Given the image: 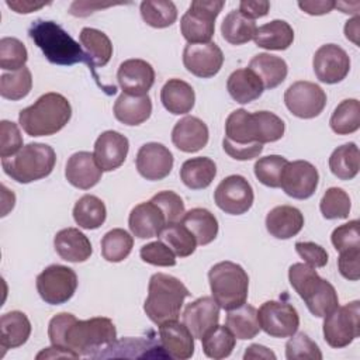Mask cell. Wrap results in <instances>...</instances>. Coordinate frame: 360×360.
I'll list each match as a JSON object with an SVG mask.
<instances>
[{
    "label": "cell",
    "mask_w": 360,
    "mask_h": 360,
    "mask_svg": "<svg viewBox=\"0 0 360 360\" xmlns=\"http://www.w3.org/2000/svg\"><path fill=\"white\" fill-rule=\"evenodd\" d=\"M284 121L270 111L248 112L243 108L232 111L225 121V138L231 143H267L283 138Z\"/></svg>",
    "instance_id": "1"
},
{
    "label": "cell",
    "mask_w": 360,
    "mask_h": 360,
    "mask_svg": "<svg viewBox=\"0 0 360 360\" xmlns=\"http://www.w3.org/2000/svg\"><path fill=\"white\" fill-rule=\"evenodd\" d=\"M28 35L42 51L48 62L60 66H72L83 62L89 66V59L82 45L58 22L38 18L30 25Z\"/></svg>",
    "instance_id": "2"
},
{
    "label": "cell",
    "mask_w": 360,
    "mask_h": 360,
    "mask_svg": "<svg viewBox=\"0 0 360 360\" xmlns=\"http://www.w3.org/2000/svg\"><path fill=\"white\" fill-rule=\"evenodd\" d=\"M72 107L59 93L42 94L32 105L18 114V124L30 136H49L59 132L70 120Z\"/></svg>",
    "instance_id": "3"
},
{
    "label": "cell",
    "mask_w": 360,
    "mask_h": 360,
    "mask_svg": "<svg viewBox=\"0 0 360 360\" xmlns=\"http://www.w3.org/2000/svg\"><path fill=\"white\" fill-rule=\"evenodd\" d=\"M117 340V329L110 318L94 316L79 321L76 316L65 329L62 347L79 356L97 357Z\"/></svg>",
    "instance_id": "4"
},
{
    "label": "cell",
    "mask_w": 360,
    "mask_h": 360,
    "mask_svg": "<svg viewBox=\"0 0 360 360\" xmlns=\"http://www.w3.org/2000/svg\"><path fill=\"white\" fill-rule=\"evenodd\" d=\"M288 280L314 316L323 318L339 305L335 287L322 278L315 267L307 263H294L288 269Z\"/></svg>",
    "instance_id": "5"
},
{
    "label": "cell",
    "mask_w": 360,
    "mask_h": 360,
    "mask_svg": "<svg viewBox=\"0 0 360 360\" xmlns=\"http://www.w3.org/2000/svg\"><path fill=\"white\" fill-rule=\"evenodd\" d=\"M188 295V288L179 278L165 273H155L149 278L143 311L158 326L169 321H176Z\"/></svg>",
    "instance_id": "6"
},
{
    "label": "cell",
    "mask_w": 360,
    "mask_h": 360,
    "mask_svg": "<svg viewBox=\"0 0 360 360\" xmlns=\"http://www.w3.org/2000/svg\"><path fill=\"white\" fill-rule=\"evenodd\" d=\"M55 163L56 153L53 148L41 142L27 143L15 155L1 158L4 173L21 184L49 176L55 167Z\"/></svg>",
    "instance_id": "7"
},
{
    "label": "cell",
    "mask_w": 360,
    "mask_h": 360,
    "mask_svg": "<svg viewBox=\"0 0 360 360\" xmlns=\"http://www.w3.org/2000/svg\"><path fill=\"white\" fill-rule=\"evenodd\" d=\"M212 298L222 309H233L248 300L249 276L240 264L225 260L214 264L208 271Z\"/></svg>",
    "instance_id": "8"
},
{
    "label": "cell",
    "mask_w": 360,
    "mask_h": 360,
    "mask_svg": "<svg viewBox=\"0 0 360 360\" xmlns=\"http://www.w3.org/2000/svg\"><path fill=\"white\" fill-rule=\"evenodd\" d=\"M222 0H194L180 20V31L188 44H207L215 31V18L221 13Z\"/></svg>",
    "instance_id": "9"
},
{
    "label": "cell",
    "mask_w": 360,
    "mask_h": 360,
    "mask_svg": "<svg viewBox=\"0 0 360 360\" xmlns=\"http://www.w3.org/2000/svg\"><path fill=\"white\" fill-rule=\"evenodd\" d=\"M323 318V338L330 347H346L360 335V302L357 300L338 305Z\"/></svg>",
    "instance_id": "10"
},
{
    "label": "cell",
    "mask_w": 360,
    "mask_h": 360,
    "mask_svg": "<svg viewBox=\"0 0 360 360\" xmlns=\"http://www.w3.org/2000/svg\"><path fill=\"white\" fill-rule=\"evenodd\" d=\"M77 276L73 269L62 264H51L37 276V291L51 305L68 302L76 292Z\"/></svg>",
    "instance_id": "11"
},
{
    "label": "cell",
    "mask_w": 360,
    "mask_h": 360,
    "mask_svg": "<svg viewBox=\"0 0 360 360\" xmlns=\"http://www.w3.org/2000/svg\"><path fill=\"white\" fill-rule=\"evenodd\" d=\"M284 103L288 111L304 120L318 117L326 105V93L312 82H294L284 93Z\"/></svg>",
    "instance_id": "12"
},
{
    "label": "cell",
    "mask_w": 360,
    "mask_h": 360,
    "mask_svg": "<svg viewBox=\"0 0 360 360\" xmlns=\"http://www.w3.org/2000/svg\"><path fill=\"white\" fill-rule=\"evenodd\" d=\"M255 194L250 183L240 174H231L221 180L214 191V201L229 215H242L253 205Z\"/></svg>",
    "instance_id": "13"
},
{
    "label": "cell",
    "mask_w": 360,
    "mask_h": 360,
    "mask_svg": "<svg viewBox=\"0 0 360 360\" xmlns=\"http://www.w3.org/2000/svg\"><path fill=\"white\" fill-rule=\"evenodd\" d=\"M260 329L271 338H290L300 326V315L297 309L283 301H266L257 311Z\"/></svg>",
    "instance_id": "14"
},
{
    "label": "cell",
    "mask_w": 360,
    "mask_h": 360,
    "mask_svg": "<svg viewBox=\"0 0 360 360\" xmlns=\"http://www.w3.org/2000/svg\"><path fill=\"white\" fill-rule=\"evenodd\" d=\"M319 181L316 167L307 160L288 162L281 173L280 187L295 200H307L314 195Z\"/></svg>",
    "instance_id": "15"
},
{
    "label": "cell",
    "mask_w": 360,
    "mask_h": 360,
    "mask_svg": "<svg viewBox=\"0 0 360 360\" xmlns=\"http://www.w3.org/2000/svg\"><path fill=\"white\" fill-rule=\"evenodd\" d=\"M312 66L319 82L335 84L349 75L350 58L342 46L336 44H325L316 49Z\"/></svg>",
    "instance_id": "16"
},
{
    "label": "cell",
    "mask_w": 360,
    "mask_h": 360,
    "mask_svg": "<svg viewBox=\"0 0 360 360\" xmlns=\"http://www.w3.org/2000/svg\"><path fill=\"white\" fill-rule=\"evenodd\" d=\"M224 63V53L215 42L187 44L183 51V65L194 76L208 79L215 76Z\"/></svg>",
    "instance_id": "17"
},
{
    "label": "cell",
    "mask_w": 360,
    "mask_h": 360,
    "mask_svg": "<svg viewBox=\"0 0 360 360\" xmlns=\"http://www.w3.org/2000/svg\"><path fill=\"white\" fill-rule=\"evenodd\" d=\"M135 165L143 179L150 181L163 180L173 169V155L165 145L148 142L139 148Z\"/></svg>",
    "instance_id": "18"
},
{
    "label": "cell",
    "mask_w": 360,
    "mask_h": 360,
    "mask_svg": "<svg viewBox=\"0 0 360 360\" xmlns=\"http://www.w3.org/2000/svg\"><path fill=\"white\" fill-rule=\"evenodd\" d=\"M117 80L122 93L145 96L155 83V70L143 59H127L118 68Z\"/></svg>",
    "instance_id": "19"
},
{
    "label": "cell",
    "mask_w": 360,
    "mask_h": 360,
    "mask_svg": "<svg viewBox=\"0 0 360 360\" xmlns=\"http://www.w3.org/2000/svg\"><path fill=\"white\" fill-rule=\"evenodd\" d=\"M129 142L117 131H104L94 143V159L103 172L118 169L127 159Z\"/></svg>",
    "instance_id": "20"
},
{
    "label": "cell",
    "mask_w": 360,
    "mask_h": 360,
    "mask_svg": "<svg viewBox=\"0 0 360 360\" xmlns=\"http://www.w3.org/2000/svg\"><path fill=\"white\" fill-rule=\"evenodd\" d=\"M159 343L163 353L172 359L187 360L194 354V336L177 319L159 325Z\"/></svg>",
    "instance_id": "21"
},
{
    "label": "cell",
    "mask_w": 360,
    "mask_h": 360,
    "mask_svg": "<svg viewBox=\"0 0 360 360\" xmlns=\"http://www.w3.org/2000/svg\"><path fill=\"white\" fill-rule=\"evenodd\" d=\"M219 305L212 297H200L190 302L183 311V323L194 339H201L208 330L218 325Z\"/></svg>",
    "instance_id": "22"
},
{
    "label": "cell",
    "mask_w": 360,
    "mask_h": 360,
    "mask_svg": "<svg viewBox=\"0 0 360 360\" xmlns=\"http://www.w3.org/2000/svg\"><path fill=\"white\" fill-rule=\"evenodd\" d=\"M128 225L134 236L139 239H149L159 236L167 222L162 210L152 200H149L135 205L131 210Z\"/></svg>",
    "instance_id": "23"
},
{
    "label": "cell",
    "mask_w": 360,
    "mask_h": 360,
    "mask_svg": "<svg viewBox=\"0 0 360 360\" xmlns=\"http://www.w3.org/2000/svg\"><path fill=\"white\" fill-rule=\"evenodd\" d=\"M210 132L207 124L193 115H187L176 122L172 131L173 145L186 153L201 150L208 143Z\"/></svg>",
    "instance_id": "24"
},
{
    "label": "cell",
    "mask_w": 360,
    "mask_h": 360,
    "mask_svg": "<svg viewBox=\"0 0 360 360\" xmlns=\"http://www.w3.org/2000/svg\"><path fill=\"white\" fill-rule=\"evenodd\" d=\"M101 176L103 170L90 152H76L66 162L65 177L76 188L89 190L101 180Z\"/></svg>",
    "instance_id": "25"
},
{
    "label": "cell",
    "mask_w": 360,
    "mask_h": 360,
    "mask_svg": "<svg viewBox=\"0 0 360 360\" xmlns=\"http://www.w3.org/2000/svg\"><path fill=\"white\" fill-rule=\"evenodd\" d=\"M53 246L60 259L70 263L86 262L93 253L90 239L77 228H65L56 232Z\"/></svg>",
    "instance_id": "26"
},
{
    "label": "cell",
    "mask_w": 360,
    "mask_h": 360,
    "mask_svg": "<svg viewBox=\"0 0 360 360\" xmlns=\"http://www.w3.org/2000/svg\"><path fill=\"white\" fill-rule=\"evenodd\" d=\"M304 215L292 205H277L266 215V229L277 239H290L301 232Z\"/></svg>",
    "instance_id": "27"
},
{
    "label": "cell",
    "mask_w": 360,
    "mask_h": 360,
    "mask_svg": "<svg viewBox=\"0 0 360 360\" xmlns=\"http://www.w3.org/2000/svg\"><path fill=\"white\" fill-rule=\"evenodd\" d=\"M79 39L82 48L87 55L89 69H91L94 79H97L94 68H103L110 62L112 56V44L107 34L90 27H84L80 31Z\"/></svg>",
    "instance_id": "28"
},
{
    "label": "cell",
    "mask_w": 360,
    "mask_h": 360,
    "mask_svg": "<svg viewBox=\"0 0 360 360\" xmlns=\"http://www.w3.org/2000/svg\"><path fill=\"white\" fill-rule=\"evenodd\" d=\"M226 90L236 103L248 104L263 94L264 86L253 70L242 68L229 75L226 80Z\"/></svg>",
    "instance_id": "29"
},
{
    "label": "cell",
    "mask_w": 360,
    "mask_h": 360,
    "mask_svg": "<svg viewBox=\"0 0 360 360\" xmlns=\"http://www.w3.org/2000/svg\"><path fill=\"white\" fill-rule=\"evenodd\" d=\"M160 101L163 107L174 114H187L195 103L194 89L181 79H169L160 90Z\"/></svg>",
    "instance_id": "30"
},
{
    "label": "cell",
    "mask_w": 360,
    "mask_h": 360,
    "mask_svg": "<svg viewBox=\"0 0 360 360\" xmlns=\"http://www.w3.org/2000/svg\"><path fill=\"white\" fill-rule=\"evenodd\" d=\"M31 335V322L21 311H10L0 318V347L3 350L22 346Z\"/></svg>",
    "instance_id": "31"
},
{
    "label": "cell",
    "mask_w": 360,
    "mask_h": 360,
    "mask_svg": "<svg viewBox=\"0 0 360 360\" xmlns=\"http://www.w3.org/2000/svg\"><path fill=\"white\" fill-rule=\"evenodd\" d=\"M152 114V101L148 94L131 96L122 93L114 103V117L125 125H139Z\"/></svg>",
    "instance_id": "32"
},
{
    "label": "cell",
    "mask_w": 360,
    "mask_h": 360,
    "mask_svg": "<svg viewBox=\"0 0 360 360\" xmlns=\"http://www.w3.org/2000/svg\"><path fill=\"white\" fill-rule=\"evenodd\" d=\"M253 70L262 80L264 89H274L281 84L288 73V66L285 60L280 56L271 53H257L255 55L248 66Z\"/></svg>",
    "instance_id": "33"
},
{
    "label": "cell",
    "mask_w": 360,
    "mask_h": 360,
    "mask_svg": "<svg viewBox=\"0 0 360 360\" xmlns=\"http://www.w3.org/2000/svg\"><path fill=\"white\" fill-rule=\"evenodd\" d=\"M253 41L263 49L284 51L294 41V30L284 20H273L257 28Z\"/></svg>",
    "instance_id": "34"
},
{
    "label": "cell",
    "mask_w": 360,
    "mask_h": 360,
    "mask_svg": "<svg viewBox=\"0 0 360 360\" xmlns=\"http://www.w3.org/2000/svg\"><path fill=\"white\" fill-rule=\"evenodd\" d=\"M217 176V165L205 156L187 159L180 167V179L191 190L207 188Z\"/></svg>",
    "instance_id": "35"
},
{
    "label": "cell",
    "mask_w": 360,
    "mask_h": 360,
    "mask_svg": "<svg viewBox=\"0 0 360 360\" xmlns=\"http://www.w3.org/2000/svg\"><path fill=\"white\" fill-rule=\"evenodd\" d=\"M180 222L194 235L197 245H208L218 235V221L215 215L205 208H191L184 212Z\"/></svg>",
    "instance_id": "36"
},
{
    "label": "cell",
    "mask_w": 360,
    "mask_h": 360,
    "mask_svg": "<svg viewBox=\"0 0 360 360\" xmlns=\"http://www.w3.org/2000/svg\"><path fill=\"white\" fill-rule=\"evenodd\" d=\"M225 325L235 335V338L240 340L253 339L260 332L257 309L246 302L228 311Z\"/></svg>",
    "instance_id": "37"
},
{
    "label": "cell",
    "mask_w": 360,
    "mask_h": 360,
    "mask_svg": "<svg viewBox=\"0 0 360 360\" xmlns=\"http://www.w3.org/2000/svg\"><path fill=\"white\" fill-rule=\"evenodd\" d=\"M256 31L257 25L255 20L248 18L239 10L229 11L221 24V34L224 39L232 45H242L252 41Z\"/></svg>",
    "instance_id": "38"
},
{
    "label": "cell",
    "mask_w": 360,
    "mask_h": 360,
    "mask_svg": "<svg viewBox=\"0 0 360 360\" xmlns=\"http://www.w3.org/2000/svg\"><path fill=\"white\" fill-rule=\"evenodd\" d=\"M329 169L340 180H352L360 169V152L354 142L338 146L329 158Z\"/></svg>",
    "instance_id": "39"
},
{
    "label": "cell",
    "mask_w": 360,
    "mask_h": 360,
    "mask_svg": "<svg viewBox=\"0 0 360 360\" xmlns=\"http://www.w3.org/2000/svg\"><path fill=\"white\" fill-rule=\"evenodd\" d=\"M105 217L107 210L104 202L93 194L80 197L73 207V219L83 229L100 228L104 224Z\"/></svg>",
    "instance_id": "40"
},
{
    "label": "cell",
    "mask_w": 360,
    "mask_h": 360,
    "mask_svg": "<svg viewBox=\"0 0 360 360\" xmlns=\"http://www.w3.org/2000/svg\"><path fill=\"white\" fill-rule=\"evenodd\" d=\"M236 343L235 335L228 329L226 325H217L201 338L202 352L207 357L221 360L228 357Z\"/></svg>",
    "instance_id": "41"
},
{
    "label": "cell",
    "mask_w": 360,
    "mask_h": 360,
    "mask_svg": "<svg viewBox=\"0 0 360 360\" xmlns=\"http://www.w3.org/2000/svg\"><path fill=\"white\" fill-rule=\"evenodd\" d=\"M330 128L338 135H349L360 128V103L356 98L340 101L329 120Z\"/></svg>",
    "instance_id": "42"
},
{
    "label": "cell",
    "mask_w": 360,
    "mask_h": 360,
    "mask_svg": "<svg viewBox=\"0 0 360 360\" xmlns=\"http://www.w3.org/2000/svg\"><path fill=\"white\" fill-rule=\"evenodd\" d=\"M159 238L179 257H187L193 255L197 248V240L194 235L181 222L166 225L162 229Z\"/></svg>",
    "instance_id": "43"
},
{
    "label": "cell",
    "mask_w": 360,
    "mask_h": 360,
    "mask_svg": "<svg viewBox=\"0 0 360 360\" xmlns=\"http://www.w3.org/2000/svg\"><path fill=\"white\" fill-rule=\"evenodd\" d=\"M134 248V238L121 228L108 231L101 239V255L107 262L118 263L128 257Z\"/></svg>",
    "instance_id": "44"
},
{
    "label": "cell",
    "mask_w": 360,
    "mask_h": 360,
    "mask_svg": "<svg viewBox=\"0 0 360 360\" xmlns=\"http://www.w3.org/2000/svg\"><path fill=\"white\" fill-rule=\"evenodd\" d=\"M142 20L153 28H166L177 20V8L173 1L145 0L141 3Z\"/></svg>",
    "instance_id": "45"
},
{
    "label": "cell",
    "mask_w": 360,
    "mask_h": 360,
    "mask_svg": "<svg viewBox=\"0 0 360 360\" xmlns=\"http://www.w3.org/2000/svg\"><path fill=\"white\" fill-rule=\"evenodd\" d=\"M32 89V75L28 68L0 76V96L3 98L17 101L30 94Z\"/></svg>",
    "instance_id": "46"
},
{
    "label": "cell",
    "mask_w": 360,
    "mask_h": 360,
    "mask_svg": "<svg viewBox=\"0 0 360 360\" xmlns=\"http://www.w3.org/2000/svg\"><path fill=\"white\" fill-rule=\"evenodd\" d=\"M352 208L349 194L340 187H330L319 202V210L326 219H345Z\"/></svg>",
    "instance_id": "47"
},
{
    "label": "cell",
    "mask_w": 360,
    "mask_h": 360,
    "mask_svg": "<svg viewBox=\"0 0 360 360\" xmlns=\"http://www.w3.org/2000/svg\"><path fill=\"white\" fill-rule=\"evenodd\" d=\"M287 163L288 160L280 155H269V156L260 158L259 160H256L253 166L255 176L262 184L271 188H278L281 173Z\"/></svg>",
    "instance_id": "48"
},
{
    "label": "cell",
    "mask_w": 360,
    "mask_h": 360,
    "mask_svg": "<svg viewBox=\"0 0 360 360\" xmlns=\"http://www.w3.org/2000/svg\"><path fill=\"white\" fill-rule=\"evenodd\" d=\"M28 59V52L25 45L14 38L4 37L0 39V68L4 70H20L25 66Z\"/></svg>",
    "instance_id": "49"
},
{
    "label": "cell",
    "mask_w": 360,
    "mask_h": 360,
    "mask_svg": "<svg viewBox=\"0 0 360 360\" xmlns=\"http://www.w3.org/2000/svg\"><path fill=\"white\" fill-rule=\"evenodd\" d=\"M285 357L288 360H321L322 352L307 333L295 332L285 343Z\"/></svg>",
    "instance_id": "50"
},
{
    "label": "cell",
    "mask_w": 360,
    "mask_h": 360,
    "mask_svg": "<svg viewBox=\"0 0 360 360\" xmlns=\"http://www.w3.org/2000/svg\"><path fill=\"white\" fill-rule=\"evenodd\" d=\"M163 212L167 225L180 222L184 215V202L179 194L170 190L159 191L150 198Z\"/></svg>",
    "instance_id": "51"
},
{
    "label": "cell",
    "mask_w": 360,
    "mask_h": 360,
    "mask_svg": "<svg viewBox=\"0 0 360 360\" xmlns=\"http://www.w3.org/2000/svg\"><path fill=\"white\" fill-rule=\"evenodd\" d=\"M139 256L145 263L152 266L172 267L176 264V255L162 240H155L143 245L139 250Z\"/></svg>",
    "instance_id": "52"
},
{
    "label": "cell",
    "mask_w": 360,
    "mask_h": 360,
    "mask_svg": "<svg viewBox=\"0 0 360 360\" xmlns=\"http://www.w3.org/2000/svg\"><path fill=\"white\" fill-rule=\"evenodd\" d=\"M359 225H360L359 219H353L333 229L330 240L338 252L360 248Z\"/></svg>",
    "instance_id": "53"
},
{
    "label": "cell",
    "mask_w": 360,
    "mask_h": 360,
    "mask_svg": "<svg viewBox=\"0 0 360 360\" xmlns=\"http://www.w3.org/2000/svg\"><path fill=\"white\" fill-rule=\"evenodd\" d=\"M22 148V136L15 122L3 120L0 122V156L8 158Z\"/></svg>",
    "instance_id": "54"
},
{
    "label": "cell",
    "mask_w": 360,
    "mask_h": 360,
    "mask_svg": "<svg viewBox=\"0 0 360 360\" xmlns=\"http://www.w3.org/2000/svg\"><path fill=\"white\" fill-rule=\"evenodd\" d=\"M295 250L311 267H323L328 263V252L315 242H297Z\"/></svg>",
    "instance_id": "55"
},
{
    "label": "cell",
    "mask_w": 360,
    "mask_h": 360,
    "mask_svg": "<svg viewBox=\"0 0 360 360\" xmlns=\"http://www.w3.org/2000/svg\"><path fill=\"white\" fill-rule=\"evenodd\" d=\"M339 259H338V269L339 273L350 281H357L360 278V248L349 249L339 252Z\"/></svg>",
    "instance_id": "56"
},
{
    "label": "cell",
    "mask_w": 360,
    "mask_h": 360,
    "mask_svg": "<svg viewBox=\"0 0 360 360\" xmlns=\"http://www.w3.org/2000/svg\"><path fill=\"white\" fill-rule=\"evenodd\" d=\"M222 148L232 159H236V160H250L257 158L263 152L262 143L238 145V143H231L225 139L222 141Z\"/></svg>",
    "instance_id": "57"
},
{
    "label": "cell",
    "mask_w": 360,
    "mask_h": 360,
    "mask_svg": "<svg viewBox=\"0 0 360 360\" xmlns=\"http://www.w3.org/2000/svg\"><path fill=\"white\" fill-rule=\"evenodd\" d=\"M298 7L309 15H323L336 8V1L332 0H304L298 1Z\"/></svg>",
    "instance_id": "58"
},
{
    "label": "cell",
    "mask_w": 360,
    "mask_h": 360,
    "mask_svg": "<svg viewBox=\"0 0 360 360\" xmlns=\"http://www.w3.org/2000/svg\"><path fill=\"white\" fill-rule=\"evenodd\" d=\"M243 15H246L250 20L264 17L269 10H270V3L266 0H259V1H249V0H242L239 3L238 8Z\"/></svg>",
    "instance_id": "59"
},
{
    "label": "cell",
    "mask_w": 360,
    "mask_h": 360,
    "mask_svg": "<svg viewBox=\"0 0 360 360\" xmlns=\"http://www.w3.org/2000/svg\"><path fill=\"white\" fill-rule=\"evenodd\" d=\"M6 4L14 10L18 14H28L32 11H37L45 6H48L49 3H44V1H32V0H7Z\"/></svg>",
    "instance_id": "60"
},
{
    "label": "cell",
    "mask_w": 360,
    "mask_h": 360,
    "mask_svg": "<svg viewBox=\"0 0 360 360\" xmlns=\"http://www.w3.org/2000/svg\"><path fill=\"white\" fill-rule=\"evenodd\" d=\"M111 4H100V3H89V1H75L70 6L69 13L75 17H86L91 13H94V8H104Z\"/></svg>",
    "instance_id": "61"
},
{
    "label": "cell",
    "mask_w": 360,
    "mask_h": 360,
    "mask_svg": "<svg viewBox=\"0 0 360 360\" xmlns=\"http://www.w3.org/2000/svg\"><path fill=\"white\" fill-rule=\"evenodd\" d=\"M243 359L245 360H250V359H267V360L271 359V360H276V354L270 349H267L266 346L259 345V343H253L246 349V352L243 354Z\"/></svg>",
    "instance_id": "62"
},
{
    "label": "cell",
    "mask_w": 360,
    "mask_h": 360,
    "mask_svg": "<svg viewBox=\"0 0 360 360\" xmlns=\"http://www.w3.org/2000/svg\"><path fill=\"white\" fill-rule=\"evenodd\" d=\"M55 357H69V359H79L80 356L73 353V352H69V350H65L62 347H58V346H51V347H46L44 349L42 352H39L37 354V359H55Z\"/></svg>",
    "instance_id": "63"
},
{
    "label": "cell",
    "mask_w": 360,
    "mask_h": 360,
    "mask_svg": "<svg viewBox=\"0 0 360 360\" xmlns=\"http://www.w3.org/2000/svg\"><path fill=\"white\" fill-rule=\"evenodd\" d=\"M360 17L354 15L352 20H347L345 24V35L349 41L359 45V32H360Z\"/></svg>",
    "instance_id": "64"
}]
</instances>
